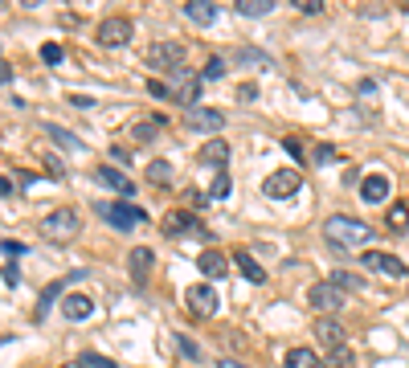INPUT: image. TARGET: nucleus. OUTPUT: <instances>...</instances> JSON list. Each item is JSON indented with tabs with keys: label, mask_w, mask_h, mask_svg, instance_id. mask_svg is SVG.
I'll return each mask as SVG.
<instances>
[{
	"label": "nucleus",
	"mask_w": 409,
	"mask_h": 368,
	"mask_svg": "<svg viewBox=\"0 0 409 368\" xmlns=\"http://www.w3.org/2000/svg\"><path fill=\"white\" fill-rule=\"evenodd\" d=\"M323 238H328L332 245H340V250H361V245L373 238V229H368L364 221H356V217L336 213V217L323 221Z\"/></svg>",
	"instance_id": "f257e3e1"
},
{
	"label": "nucleus",
	"mask_w": 409,
	"mask_h": 368,
	"mask_svg": "<svg viewBox=\"0 0 409 368\" xmlns=\"http://www.w3.org/2000/svg\"><path fill=\"white\" fill-rule=\"evenodd\" d=\"M37 233H41V238H49V242H70L74 233H82V213H78V209H70V205H62V209H53V213H46V217H41Z\"/></svg>",
	"instance_id": "f03ea898"
},
{
	"label": "nucleus",
	"mask_w": 409,
	"mask_h": 368,
	"mask_svg": "<svg viewBox=\"0 0 409 368\" xmlns=\"http://www.w3.org/2000/svg\"><path fill=\"white\" fill-rule=\"evenodd\" d=\"M95 213L102 221H111L115 229H127V233H131V225L147 221V213H144V209H135L131 200H123V205H115V200H95Z\"/></svg>",
	"instance_id": "7ed1b4c3"
},
{
	"label": "nucleus",
	"mask_w": 409,
	"mask_h": 368,
	"mask_svg": "<svg viewBox=\"0 0 409 368\" xmlns=\"http://www.w3.org/2000/svg\"><path fill=\"white\" fill-rule=\"evenodd\" d=\"M144 62L152 66V70L172 74V70H180V66H185V46H180V41H156V46H147Z\"/></svg>",
	"instance_id": "20e7f679"
},
{
	"label": "nucleus",
	"mask_w": 409,
	"mask_h": 368,
	"mask_svg": "<svg viewBox=\"0 0 409 368\" xmlns=\"http://www.w3.org/2000/svg\"><path fill=\"white\" fill-rule=\"evenodd\" d=\"M299 189H303V172L299 168H279L262 180V193L270 196V200H287V196H295Z\"/></svg>",
	"instance_id": "39448f33"
},
{
	"label": "nucleus",
	"mask_w": 409,
	"mask_h": 368,
	"mask_svg": "<svg viewBox=\"0 0 409 368\" xmlns=\"http://www.w3.org/2000/svg\"><path fill=\"white\" fill-rule=\"evenodd\" d=\"M160 229H164V238H189V233H196V238H213L209 229H201L196 213H189V209H172V213H164Z\"/></svg>",
	"instance_id": "423d86ee"
},
{
	"label": "nucleus",
	"mask_w": 409,
	"mask_h": 368,
	"mask_svg": "<svg viewBox=\"0 0 409 368\" xmlns=\"http://www.w3.org/2000/svg\"><path fill=\"white\" fill-rule=\"evenodd\" d=\"M361 266L377 270V274H389V278H405L409 266L397 258V254H385V250H364L361 254Z\"/></svg>",
	"instance_id": "0eeeda50"
},
{
	"label": "nucleus",
	"mask_w": 409,
	"mask_h": 368,
	"mask_svg": "<svg viewBox=\"0 0 409 368\" xmlns=\"http://www.w3.org/2000/svg\"><path fill=\"white\" fill-rule=\"evenodd\" d=\"M307 303H311V311H319V315H336L340 307H344V291H336L332 282H311Z\"/></svg>",
	"instance_id": "6e6552de"
},
{
	"label": "nucleus",
	"mask_w": 409,
	"mask_h": 368,
	"mask_svg": "<svg viewBox=\"0 0 409 368\" xmlns=\"http://www.w3.org/2000/svg\"><path fill=\"white\" fill-rule=\"evenodd\" d=\"M131 33H135V25L127 21V17H107V21H98V46H123V41H131Z\"/></svg>",
	"instance_id": "1a4fd4ad"
},
{
	"label": "nucleus",
	"mask_w": 409,
	"mask_h": 368,
	"mask_svg": "<svg viewBox=\"0 0 409 368\" xmlns=\"http://www.w3.org/2000/svg\"><path fill=\"white\" fill-rule=\"evenodd\" d=\"M189 311H193L196 319H213L217 315V291L209 287V282H196V287H189Z\"/></svg>",
	"instance_id": "9d476101"
},
{
	"label": "nucleus",
	"mask_w": 409,
	"mask_h": 368,
	"mask_svg": "<svg viewBox=\"0 0 409 368\" xmlns=\"http://www.w3.org/2000/svg\"><path fill=\"white\" fill-rule=\"evenodd\" d=\"M185 123L193 127V131H205V135H213L225 127V115L221 111H213V107H193V111H185Z\"/></svg>",
	"instance_id": "9b49d317"
},
{
	"label": "nucleus",
	"mask_w": 409,
	"mask_h": 368,
	"mask_svg": "<svg viewBox=\"0 0 409 368\" xmlns=\"http://www.w3.org/2000/svg\"><path fill=\"white\" fill-rule=\"evenodd\" d=\"M164 127H168L164 115H147V119H140V123H131V127H127V139H131L135 147H144V144H152Z\"/></svg>",
	"instance_id": "f8f14e48"
},
{
	"label": "nucleus",
	"mask_w": 409,
	"mask_h": 368,
	"mask_svg": "<svg viewBox=\"0 0 409 368\" xmlns=\"http://www.w3.org/2000/svg\"><path fill=\"white\" fill-rule=\"evenodd\" d=\"M315 340L323 343L328 352H336V348H344V327H340V319L336 315H319L315 319Z\"/></svg>",
	"instance_id": "ddd939ff"
},
{
	"label": "nucleus",
	"mask_w": 409,
	"mask_h": 368,
	"mask_svg": "<svg viewBox=\"0 0 409 368\" xmlns=\"http://www.w3.org/2000/svg\"><path fill=\"white\" fill-rule=\"evenodd\" d=\"M196 160L209 164V168H217V172H225V164H229V144H225L221 135H217V139H205L201 151H196Z\"/></svg>",
	"instance_id": "4468645a"
},
{
	"label": "nucleus",
	"mask_w": 409,
	"mask_h": 368,
	"mask_svg": "<svg viewBox=\"0 0 409 368\" xmlns=\"http://www.w3.org/2000/svg\"><path fill=\"white\" fill-rule=\"evenodd\" d=\"M95 180L102 184V189H115V193H123L127 200L135 196V189H131V176H123V172L111 168V164H98V168H95Z\"/></svg>",
	"instance_id": "2eb2a0df"
},
{
	"label": "nucleus",
	"mask_w": 409,
	"mask_h": 368,
	"mask_svg": "<svg viewBox=\"0 0 409 368\" xmlns=\"http://www.w3.org/2000/svg\"><path fill=\"white\" fill-rule=\"evenodd\" d=\"M152 262H156V254H152L147 245H135V250H131L127 266H131V278H135V287H144V282H147V274H152Z\"/></svg>",
	"instance_id": "dca6fc26"
},
{
	"label": "nucleus",
	"mask_w": 409,
	"mask_h": 368,
	"mask_svg": "<svg viewBox=\"0 0 409 368\" xmlns=\"http://www.w3.org/2000/svg\"><path fill=\"white\" fill-rule=\"evenodd\" d=\"M196 270H201L205 278H225V274H229V258L217 254V250H205V254L196 258Z\"/></svg>",
	"instance_id": "f3484780"
},
{
	"label": "nucleus",
	"mask_w": 409,
	"mask_h": 368,
	"mask_svg": "<svg viewBox=\"0 0 409 368\" xmlns=\"http://www.w3.org/2000/svg\"><path fill=\"white\" fill-rule=\"evenodd\" d=\"M385 196H389V176L373 172V176H364V180H361V200H368V205H381Z\"/></svg>",
	"instance_id": "a211bd4d"
},
{
	"label": "nucleus",
	"mask_w": 409,
	"mask_h": 368,
	"mask_svg": "<svg viewBox=\"0 0 409 368\" xmlns=\"http://www.w3.org/2000/svg\"><path fill=\"white\" fill-rule=\"evenodd\" d=\"M62 311H66V319L82 323V319H90V315H95V299H90V294H66Z\"/></svg>",
	"instance_id": "6ab92c4d"
},
{
	"label": "nucleus",
	"mask_w": 409,
	"mask_h": 368,
	"mask_svg": "<svg viewBox=\"0 0 409 368\" xmlns=\"http://www.w3.org/2000/svg\"><path fill=\"white\" fill-rule=\"evenodd\" d=\"M86 274H90V270H74L70 278H58V282H49L46 291H41V303H37V319H46L49 303H53V299H58V294L66 291V282H78V278H86Z\"/></svg>",
	"instance_id": "aec40b11"
},
{
	"label": "nucleus",
	"mask_w": 409,
	"mask_h": 368,
	"mask_svg": "<svg viewBox=\"0 0 409 368\" xmlns=\"http://www.w3.org/2000/svg\"><path fill=\"white\" fill-rule=\"evenodd\" d=\"M229 62H234V66H262V70H270V66H274V57H270V53H262V49H254V46L234 49V53H229Z\"/></svg>",
	"instance_id": "412c9836"
},
{
	"label": "nucleus",
	"mask_w": 409,
	"mask_h": 368,
	"mask_svg": "<svg viewBox=\"0 0 409 368\" xmlns=\"http://www.w3.org/2000/svg\"><path fill=\"white\" fill-rule=\"evenodd\" d=\"M185 17L205 29V25L217 21V4H213V0H193V4H185Z\"/></svg>",
	"instance_id": "4be33fe9"
},
{
	"label": "nucleus",
	"mask_w": 409,
	"mask_h": 368,
	"mask_svg": "<svg viewBox=\"0 0 409 368\" xmlns=\"http://www.w3.org/2000/svg\"><path fill=\"white\" fill-rule=\"evenodd\" d=\"M234 266H238L250 282H266V270L254 262V254H250V250H234Z\"/></svg>",
	"instance_id": "5701e85b"
},
{
	"label": "nucleus",
	"mask_w": 409,
	"mask_h": 368,
	"mask_svg": "<svg viewBox=\"0 0 409 368\" xmlns=\"http://www.w3.org/2000/svg\"><path fill=\"white\" fill-rule=\"evenodd\" d=\"M385 225L393 229V233H409V205L405 200H393V205H389Z\"/></svg>",
	"instance_id": "b1692460"
},
{
	"label": "nucleus",
	"mask_w": 409,
	"mask_h": 368,
	"mask_svg": "<svg viewBox=\"0 0 409 368\" xmlns=\"http://www.w3.org/2000/svg\"><path fill=\"white\" fill-rule=\"evenodd\" d=\"M283 364L287 368H319V356H315L311 348H290L287 356H283Z\"/></svg>",
	"instance_id": "393cba45"
},
{
	"label": "nucleus",
	"mask_w": 409,
	"mask_h": 368,
	"mask_svg": "<svg viewBox=\"0 0 409 368\" xmlns=\"http://www.w3.org/2000/svg\"><path fill=\"white\" fill-rule=\"evenodd\" d=\"M336 291H364V278L361 274H348V270H332V278H328Z\"/></svg>",
	"instance_id": "a878e982"
},
{
	"label": "nucleus",
	"mask_w": 409,
	"mask_h": 368,
	"mask_svg": "<svg viewBox=\"0 0 409 368\" xmlns=\"http://www.w3.org/2000/svg\"><path fill=\"white\" fill-rule=\"evenodd\" d=\"M147 180L152 184H172V164L168 160H152L147 164Z\"/></svg>",
	"instance_id": "bb28decb"
},
{
	"label": "nucleus",
	"mask_w": 409,
	"mask_h": 368,
	"mask_svg": "<svg viewBox=\"0 0 409 368\" xmlns=\"http://www.w3.org/2000/svg\"><path fill=\"white\" fill-rule=\"evenodd\" d=\"M323 368H356V356H352V348H336V352H328Z\"/></svg>",
	"instance_id": "cd10ccee"
},
{
	"label": "nucleus",
	"mask_w": 409,
	"mask_h": 368,
	"mask_svg": "<svg viewBox=\"0 0 409 368\" xmlns=\"http://www.w3.org/2000/svg\"><path fill=\"white\" fill-rule=\"evenodd\" d=\"M234 8H238L241 17H266V13H270L274 4H270V0H238Z\"/></svg>",
	"instance_id": "c85d7f7f"
},
{
	"label": "nucleus",
	"mask_w": 409,
	"mask_h": 368,
	"mask_svg": "<svg viewBox=\"0 0 409 368\" xmlns=\"http://www.w3.org/2000/svg\"><path fill=\"white\" fill-rule=\"evenodd\" d=\"M234 193V180H229V172H217L213 184H209V200H221V196Z\"/></svg>",
	"instance_id": "c756f323"
},
{
	"label": "nucleus",
	"mask_w": 409,
	"mask_h": 368,
	"mask_svg": "<svg viewBox=\"0 0 409 368\" xmlns=\"http://www.w3.org/2000/svg\"><path fill=\"white\" fill-rule=\"evenodd\" d=\"M46 131H49V135H53V144L70 147V151H78V147H82V144H78V139H74V135H70V131H62V127H53V123H46Z\"/></svg>",
	"instance_id": "7c9ffc66"
},
{
	"label": "nucleus",
	"mask_w": 409,
	"mask_h": 368,
	"mask_svg": "<svg viewBox=\"0 0 409 368\" xmlns=\"http://www.w3.org/2000/svg\"><path fill=\"white\" fill-rule=\"evenodd\" d=\"M147 95H152V98H176V90H172L168 82H160V78H152V82H147Z\"/></svg>",
	"instance_id": "2f4dec72"
},
{
	"label": "nucleus",
	"mask_w": 409,
	"mask_h": 368,
	"mask_svg": "<svg viewBox=\"0 0 409 368\" xmlns=\"http://www.w3.org/2000/svg\"><path fill=\"white\" fill-rule=\"evenodd\" d=\"M41 62H46V66H62V46H58V41L41 46Z\"/></svg>",
	"instance_id": "473e14b6"
},
{
	"label": "nucleus",
	"mask_w": 409,
	"mask_h": 368,
	"mask_svg": "<svg viewBox=\"0 0 409 368\" xmlns=\"http://www.w3.org/2000/svg\"><path fill=\"white\" fill-rule=\"evenodd\" d=\"M82 364H86V368H119L115 360H107V356H98V352H86V356H82Z\"/></svg>",
	"instance_id": "72a5a7b5"
},
{
	"label": "nucleus",
	"mask_w": 409,
	"mask_h": 368,
	"mask_svg": "<svg viewBox=\"0 0 409 368\" xmlns=\"http://www.w3.org/2000/svg\"><path fill=\"white\" fill-rule=\"evenodd\" d=\"M176 348H180V352H185L189 360H201V348H196V343L189 340V336H176Z\"/></svg>",
	"instance_id": "f704fd0d"
},
{
	"label": "nucleus",
	"mask_w": 409,
	"mask_h": 368,
	"mask_svg": "<svg viewBox=\"0 0 409 368\" xmlns=\"http://www.w3.org/2000/svg\"><path fill=\"white\" fill-rule=\"evenodd\" d=\"M221 74H225V57H209V62H205V78L213 82V78H221Z\"/></svg>",
	"instance_id": "c9c22d12"
},
{
	"label": "nucleus",
	"mask_w": 409,
	"mask_h": 368,
	"mask_svg": "<svg viewBox=\"0 0 409 368\" xmlns=\"http://www.w3.org/2000/svg\"><path fill=\"white\" fill-rule=\"evenodd\" d=\"M238 98H241V102H254V98H258V86H254V82H241Z\"/></svg>",
	"instance_id": "e433bc0d"
},
{
	"label": "nucleus",
	"mask_w": 409,
	"mask_h": 368,
	"mask_svg": "<svg viewBox=\"0 0 409 368\" xmlns=\"http://www.w3.org/2000/svg\"><path fill=\"white\" fill-rule=\"evenodd\" d=\"M283 147H287L290 156H295V164H299V160H303V144H299V139H295V135H287V139H283Z\"/></svg>",
	"instance_id": "4c0bfd02"
},
{
	"label": "nucleus",
	"mask_w": 409,
	"mask_h": 368,
	"mask_svg": "<svg viewBox=\"0 0 409 368\" xmlns=\"http://www.w3.org/2000/svg\"><path fill=\"white\" fill-rule=\"evenodd\" d=\"M332 156H336V147H332V144H319V147H315V164H328Z\"/></svg>",
	"instance_id": "58836bf2"
},
{
	"label": "nucleus",
	"mask_w": 409,
	"mask_h": 368,
	"mask_svg": "<svg viewBox=\"0 0 409 368\" xmlns=\"http://www.w3.org/2000/svg\"><path fill=\"white\" fill-rule=\"evenodd\" d=\"M323 8V0H299V13H307V17H315Z\"/></svg>",
	"instance_id": "ea45409f"
},
{
	"label": "nucleus",
	"mask_w": 409,
	"mask_h": 368,
	"mask_svg": "<svg viewBox=\"0 0 409 368\" xmlns=\"http://www.w3.org/2000/svg\"><path fill=\"white\" fill-rule=\"evenodd\" d=\"M66 102H74V107H82V111H86V107H95V98H90V95H70Z\"/></svg>",
	"instance_id": "a19ab883"
},
{
	"label": "nucleus",
	"mask_w": 409,
	"mask_h": 368,
	"mask_svg": "<svg viewBox=\"0 0 409 368\" xmlns=\"http://www.w3.org/2000/svg\"><path fill=\"white\" fill-rule=\"evenodd\" d=\"M0 250H4L8 258H17V254H25V245H21V242H0Z\"/></svg>",
	"instance_id": "79ce46f5"
},
{
	"label": "nucleus",
	"mask_w": 409,
	"mask_h": 368,
	"mask_svg": "<svg viewBox=\"0 0 409 368\" xmlns=\"http://www.w3.org/2000/svg\"><path fill=\"white\" fill-rule=\"evenodd\" d=\"M189 200H193L196 209H205V205H209V193H201V189H193V193H189Z\"/></svg>",
	"instance_id": "37998d69"
},
{
	"label": "nucleus",
	"mask_w": 409,
	"mask_h": 368,
	"mask_svg": "<svg viewBox=\"0 0 409 368\" xmlns=\"http://www.w3.org/2000/svg\"><path fill=\"white\" fill-rule=\"evenodd\" d=\"M4 282H8V287H17V282H21V274H17V266H4Z\"/></svg>",
	"instance_id": "c03bdc74"
},
{
	"label": "nucleus",
	"mask_w": 409,
	"mask_h": 368,
	"mask_svg": "<svg viewBox=\"0 0 409 368\" xmlns=\"http://www.w3.org/2000/svg\"><path fill=\"white\" fill-rule=\"evenodd\" d=\"M0 82H13V66H8L4 57H0Z\"/></svg>",
	"instance_id": "a18cd8bd"
},
{
	"label": "nucleus",
	"mask_w": 409,
	"mask_h": 368,
	"mask_svg": "<svg viewBox=\"0 0 409 368\" xmlns=\"http://www.w3.org/2000/svg\"><path fill=\"white\" fill-rule=\"evenodd\" d=\"M0 196H13V180L8 176H0Z\"/></svg>",
	"instance_id": "49530a36"
},
{
	"label": "nucleus",
	"mask_w": 409,
	"mask_h": 368,
	"mask_svg": "<svg viewBox=\"0 0 409 368\" xmlns=\"http://www.w3.org/2000/svg\"><path fill=\"white\" fill-rule=\"evenodd\" d=\"M217 368H250V364H241V360H229V356H225V360H217Z\"/></svg>",
	"instance_id": "de8ad7c7"
},
{
	"label": "nucleus",
	"mask_w": 409,
	"mask_h": 368,
	"mask_svg": "<svg viewBox=\"0 0 409 368\" xmlns=\"http://www.w3.org/2000/svg\"><path fill=\"white\" fill-rule=\"evenodd\" d=\"M58 368H86L82 360H70V364H58Z\"/></svg>",
	"instance_id": "09e8293b"
},
{
	"label": "nucleus",
	"mask_w": 409,
	"mask_h": 368,
	"mask_svg": "<svg viewBox=\"0 0 409 368\" xmlns=\"http://www.w3.org/2000/svg\"><path fill=\"white\" fill-rule=\"evenodd\" d=\"M405 13H409V4H405Z\"/></svg>",
	"instance_id": "8fccbe9b"
}]
</instances>
